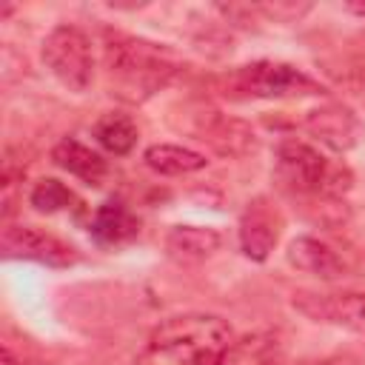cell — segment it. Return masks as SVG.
<instances>
[{
	"label": "cell",
	"instance_id": "cell-8",
	"mask_svg": "<svg viewBox=\"0 0 365 365\" xmlns=\"http://www.w3.org/2000/svg\"><path fill=\"white\" fill-rule=\"evenodd\" d=\"M294 308L314 322L365 331V294L356 291H297Z\"/></svg>",
	"mask_w": 365,
	"mask_h": 365
},
{
	"label": "cell",
	"instance_id": "cell-9",
	"mask_svg": "<svg viewBox=\"0 0 365 365\" xmlns=\"http://www.w3.org/2000/svg\"><path fill=\"white\" fill-rule=\"evenodd\" d=\"M279 234H282L279 208L265 197L251 200L245 205L242 217H240V248H242V254L248 259H254V262L268 259V254L274 251Z\"/></svg>",
	"mask_w": 365,
	"mask_h": 365
},
{
	"label": "cell",
	"instance_id": "cell-11",
	"mask_svg": "<svg viewBox=\"0 0 365 365\" xmlns=\"http://www.w3.org/2000/svg\"><path fill=\"white\" fill-rule=\"evenodd\" d=\"M51 160L63 171H68L71 177L83 180L86 185H100L108 177V163L103 160V154H97L94 148H88V145H83L80 140H71V137H66L54 145Z\"/></svg>",
	"mask_w": 365,
	"mask_h": 365
},
{
	"label": "cell",
	"instance_id": "cell-15",
	"mask_svg": "<svg viewBox=\"0 0 365 365\" xmlns=\"http://www.w3.org/2000/svg\"><path fill=\"white\" fill-rule=\"evenodd\" d=\"M145 165L157 174H165V177H182V174H194L200 168L208 165L205 154L194 151V148H185V145H174V143H157L151 148H145L143 154Z\"/></svg>",
	"mask_w": 365,
	"mask_h": 365
},
{
	"label": "cell",
	"instance_id": "cell-2",
	"mask_svg": "<svg viewBox=\"0 0 365 365\" xmlns=\"http://www.w3.org/2000/svg\"><path fill=\"white\" fill-rule=\"evenodd\" d=\"M106 68L114 88L111 94L128 103H143L171 83V77L180 71V60L157 43L114 34L106 43Z\"/></svg>",
	"mask_w": 365,
	"mask_h": 365
},
{
	"label": "cell",
	"instance_id": "cell-12",
	"mask_svg": "<svg viewBox=\"0 0 365 365\" xmlns=\"http://www.w3.org/2000/svg\"><path fill=\"white\" fill-rule=\"evenodd\" d=\"M288 262L297 268V271H305V274H314L319 279H336L345 265L339 259V254L317 240V237H297L291 245H288Z\"/></svg>",
	"mask_w": 365,
	"mask_h": 365
},
{
	"label": "cell",
	"instance_id": "cell-13",
	"mask_svg": "<svg viewBox=\"0 0 365 365\" xmlns=\"http://www.w3.org/2000/svg\"><path fill=\"white\" fill-rule=\"evenodd\" d=\"M140 231L137 217L120 202V200H108L103 202L94 217H91V237L103 245H120L128 242L134 234Z\"/></svg>",
	"mask_w": 365,
	"mask_h": 365
},
{
	"label": "cell",
	"instance_id": "cell-16",
	"mask_svg": "<svg viewBox=\"0 0 365 365\" xmlns=\"http://www.w3.org/2000/svg\"><path fill=\"white\" fill-rule=\"evenodd\" d=\"M220 365H285V359L271 334H254L234 339Z\"/></svg>",
	"mask_w": 365,
	"mask_h": 365
},
{
	"label": "cell",
	"instance_id": "cell-14",
	"mask_svg": "<svg viewBox=\"0 0 365 365\" xmlns=\"http://www.w3.org/2000/svg\"><path fill=\"white\" fill-rule=\"evenodd\" d=\"M222 245V237L214 228H200V225H174L165 237V248L174 259L180 262H197L211 257Z\"/></svg>",
	"mask_w": 365,
	"mask_h": 365
},
{
	"label": "cell",
	"instance_id": "cell-19",
	"mask_svg": "<svg viewBox=\"0 0 365 365\" xmlns=\"http://www.w3.org/2000/svg\"><path fill=\"white\" fill-rule=\"evenodd\" d=\"M26 174V160H17L14 157V148L6 151V160H3V185H14L20 177Z\"/></svg>",
	"mask_w": 365,
	"mask_h": 365
},
{
	"label": "cell",
	"instance_id": "cell-20",
	"mask_svg": "<svg viewBox=\"0 0 365 365\" xmlns=\"http://www.w3.org/2000/svg\"><path fill=\"white\" fill-rule=\"evenodd\" d=\"M3 365H26V362H23V356H17V354H14V348H11L9 342L3 345Z\"/></svg>",
	"mask_w": 365,
	"mask_h": 365
},
{
	"label": "cell",
	"instance_id": "cell-5",
	"mask_svg": "<svg viewBox=\"0 0 365 365\" xmlns=\"http://www.w3.org/2000/svg\"><path fill=\"white\" fill-rule=\"evenodd\" d=\"M174 125L180 131H188L194 140L208 143L222 157H245L257 148V134L248 123L228 117L211 106H182V120Z\"/></svg>",
	"mask_w": 365,
	"mask_h": 365
},
{
	"label": "cell",
	"instance_id": "cell-7",
	"mask_svg": "<svg viewBox=\"0 0 365 365\" xmlns=\"http://www.w3.org/2000/svg\"><path fill=\"white\" fill-rule=\"evenodd\" d=\"M3 251L14 259H34L51 268H68L80 259L77 248L37 225H9L3 231Z\"/></svg>",
	"mask_w": 365,
	"mask_h": 365
},
{
	"label": "cell",
	"instance_id": "cell-10",
	"mask_svg": "<svg viewBox=\"0 0 365 365\" xmlns=\"http://www.w3.org/2000/svg\"><path fill=\"white\" fill-rule=\"evenodd\" d=\"M302 125H305V131L311 137H317L331 151H348L362 137L359 117L348 106H342V103H325V106L308 111Z\"/></svg>",
	"mask_w": 365,
	"mask_h": 365
},
{
	"label": "cell",
	"instance_id": "cell-18",
	"mask_svg": "<svg viewBox=\"0 0 365 365\" xmlns=\"http://www.w3.org/2000/svg\"><path fill=\"white\" fill-rule=\"evenodd\" d=\"M29 200H31V205H34L37 211H43V214H54V211L71 208L74 194H71V188H66L60 180H51V177H48V180H40V182L31 188Z\"/></svg>",
	"mask_w": 365,
	"mask_h": 365
},
{
	"label": "cell",
	"instance_id": "cell-17",
	"mask_svg": "<svg viewBox=\"0 0 365 365\" xmlns=\"http://www.w3.org/2000/svg\"><path fill=\"white\" fill-rule=\"evenodd\" d=\"M94 137H97V143H100L108 154L123 157V154H128V151L134 148V143H137V125H134V120H131L128 114L108 111V114H103V117L94 123Z\"/></svg>",
	"mask_w": 365,
	"mask_h": 365
},
{
	"label": "cell",
	"instance_id": "cell-1",
	"mask_svg": "<svg viewBox=\"0 0 365 365\" xmlns=\"http://www.w3.org/2000/svg\"><path fill=\"white\" fill-rule=\"evenodd\" d=\"M234 342V331L214 314H182L160 322L137 365H220Z\"/></svg>",
	"mask_w": 365,
	"mask_h": 365
},
{
	"label": "cell",
	"instance_id": "cell-6",
	"mask_svg": "<svg viewBox=\"0 0 365 365\" xmlns=\"http://www.w3.org/2000/svg\"><path fill=\"white\" fill-rule=\"evenodd\" d=\"M228 83H231V88L242 91L245 97H268V100L317 97L325 91L317 80H311L299 68H294L288 63H274V60H259V63L242 66L228 77Z\"/></svg>",
	"mask_w": 365,
	"mask_h": 365
},
{
	"label": "cell",
	"instance_id": "cell-3",
	"mask_svg": "<svg viewBox=\"0 0 365 365\" xmlns=\"http://www.w3.org/2000/svg\"><path fill=\"white\" fill-rule=\"evenodd\" d=\"M277 177L288 191L319 200V202L339 200L354 182V174L342 160H328L314 145L297 143V140L279 143Z\"/></svg>",
	"mask_w": 365,
	"mask_h": 365
},
{
	"label": "cell",
	"instance_id": "cell-4",
	"mask_svg": "<svg viewBox=\"0 0 365 365\" xmlns=\"http://www.w3.org/2000/svg\"><path fill=\"white\" fill-rule=\"evenodd\" d=\"M43 63L66 88L86 91L94 74L88 34L71 23L54 26L43 40Z\"/></svg>",
	"mask_w": 365,
	"mask_h": 365
}]
</instances>
